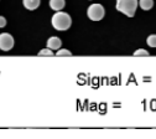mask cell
I'll list each match as a JSON object with an SVG mask.
<instances>
[{
    "label": "cell",
    "instance_id": "obj_1",
    "mask_svg": "<svg viewBox=\"0 0 156 139\" xmlns=\"http://www.w3.org/2000/svg\"><path fill=\"white\" fill-rule=\"evenodd\" d=\"M51 24L53 29H56L57 31H66L72 25V19L67 13L56 11L51 19Z\"/></svg>",
    "mask_w": 156,
    "mask_h": 139
},
{
    "label": "cell",
    "instance_id": "obj_2",
    "mask_svg": "<svg viewBox=\"0 0 156 139\" xmlns=\"http://www.w3.org/2000/svg\"><path fill=\"white\" fill-rule=\"evenodd\" d=\"M139 5V0H116V10L123 13L128 17H133Z\"/></svg>",
    "mask_w": 156,
    "mask_h": 139
},
{
    "label": "cell",
    "instance_id": "obj_3",
    "mask_svg": "<svg viewBox=\"0 0 156 139\" xmlns=\"http://www.w3.org/2000/svg\"><path fill=\"white\" fill-rule=\"evenodd\" d=\"M104 15H105V10L101 4H92L87 9V16L93 21H99V20L104 17Z\"/></svg>",
    "mask_w": 156,
    "mask_h": 139
},
{
    "label": "cell",
    "instance_id": "obj_4",
    "mask_svg": "<svg viewBox=\"0 0 156 139\" xmlns=\"http://www.w3.org/2000/svg\"><path fill=\"white\" fill-rule=\"evenodd\" d=\"M14 37L10 34L3 32L0 34V50L2 51H10L14 47Z\"/></svg>",
    "mask_w": 156,
    "mask_h": 139
},
{
    "label": "cell",
    "instance_id": "obj_5",
    "mask_svg": "<svg viewBox=\"0 0 156 139\" xmlns=\"http://www.w3.org/2000/svg\"><path fill=\"white\" fill-rule=\"evenodd\" d=\"M61 45H62L61 38L57 37V36H52L47 40V47L51 49V50H60Z\"/></svg>",
    "mask_w": 156,
    "mask_h": 139
},
{
    "label": "cell",
    "instance_id": "obj_6",
    "mask_svg": "<svg viewBox=\"0 0 156 139\" xmlns=\"http://www.w3.org/2000/svg\"><path fill=\"white\" fill-rule=\"evenodd\" d=\"M66 5L65 0H50V8L55 11H61Z\"/></svg>",
    "mask_w": 156,
    "mask_h": 139
},
{
    "label": "cell",
    "instance_id": "obj_7",
    "mask_svg": "<svg viewBox=\"0 0 156 139\" xmlns=\"http://www.w3.org/2000/svg\"><path fill=\"white\" fill-rule=\"evenodd\" d=\"M24 6L27 10H36L41 4V0H23Z\"/></svg>",
    "mask_w": 156,
    "mask_h": 139
},
{
    "label": "cell",
    "instance_id": "obj_8",
    "mask_svg": "<svg viewBox=\"0 0 156 139\" xmlns=\"http://www.w3.org/2000/svg\"><path fill=\"white\" fill-rule=\"evenodd\" d=\"M139 6L143 10H150L154 6V0H139Z\"/></svg>",
    "mask_w": 156,
    "mask_h": 139
},
{
    "label": "cell",
    "instance_id": "obj_9",
    "mask_svg": "<svg viewBox=\"0 0 156 139\" xmlns=\"http://www.w3.org/2000/svg\"><path fill=\"white\" fill-rule=\"evenodd\" d=\"M56 56L57 57H69V56H72V52L67 49H60V51L56 52Z\"/></svg>",
    "mask_w": 156,
    "mask_h": 139
},
{
    "label": "cell",
    "instance_id": "obj_10",
    "mask_svg": "<svg viewBox=\"0 0 156 139\" xmlns=\"http://www.w3.org/2000/svg\"><path fill=\"white\" fill-rule=\"evenodd\" d=\"M146 44L150 46V47H156V35H150L147 38H146Z\"/></svg>",
    "mask_w": 156,
    "mask_h": 139
},
{
    "label": "cell",
    "instance_id": "obj_11",
    "mask_svg": "<svg viewBox=\"0 0 156 139\" xmlns=\"http://www.w3.org/2000/svg\"><path fill=\"white\" fill-rule=\"evenodd\" d=\"M38 56H47V57H51V56H53V52H52V50L51 49H44V50H41L40 52H38Z\"/></svg>",
    "mask_w": 156,
    "mask_h": 139
},
{
    "label": "cell",
    "instance_id": "obj_12",
    "mask_svg": "<svg viewBox=\"0 0 156 139\" xmlns=\"http://www.w3.org/2000/svg\"><path fill=\"white\" fill-rule=\"evenodd\" d=\"M134 56H145V57H147V56H150V53L146 51V50H144V49H139V50H136L135 52H134Z\"/></svg>",
    "mask_w": 156,
    "mask_h": 139
},
{
    "label": "cell",
    "instance_id": "obj_13",
    "mask_svg": "<svg viewBox=\"0 0 156 139\" xmlns=\"http://www.w3.org/2000/svg\"><path fill=\"white\" fill-rule=\"evenodd\" d=\"M6 26V19L4 16H0V29Z\"/></svg>",
    "mask_w": 156,
    "mask_h": 139
},
{
    "label": "cell",
    "instance_id": "obj_14",
    "mask_svg": "<svg viewBox=\"0 0 156 139\" xmlns=\"http://www.w3.org/2000/svg\"><path fill=\"white\" fill-rule=\"evenodd\" d=\"M89 2H90V0H89Z\"/></svg>",
    "mask_w": 156,
    "mask_h": 139
}]
</instances>
